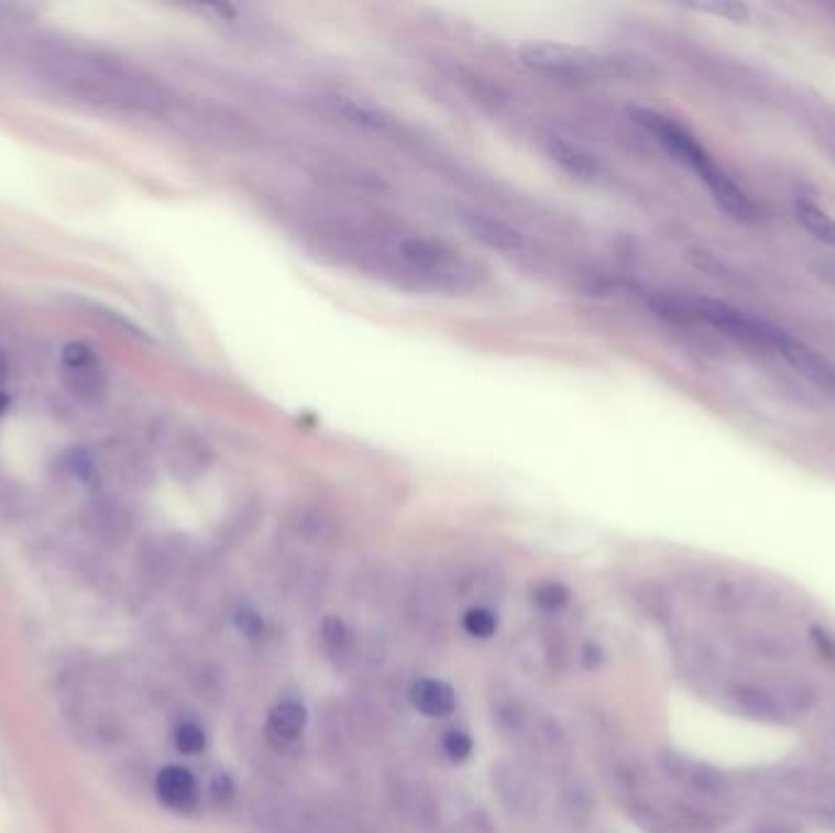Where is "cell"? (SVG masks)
<instances>
[{"label":"cell","instance_id":"17","mask_svg":"<svg viewBox=\"0 0 835 833\" xmlns=\"http://www.w3.org/2000/svg\"><path fill=\"white\" fill-rule=\"evenodd\" d=\"M64 384L69 386L72 394L84 398V402H96L106 392V382L98 364L79 366V370H64Z\"/></svg>","mask_w":835,"mask_h":833},{"label":"cell","instance_id":"26","mask_svg":"<svg viewBox=\"0 0 835 833\" xmlns=\"http://www.w3.org/2000/svg\"><path fill=\"white\" fill-rule=\"evenodd\" d=\"M210 797H213L216 804H228L232 797H235V785H232L230 775L218 772L210 782Z\"/></svg>","mask_w":835,"mask_h":833},{"label":"cell","instance_id":"9","mask_svg":"<svg viewBox=\"0 0 835 833\" xmlns=\"http://www.w3.org/2000/svg\"><path fill=\"white\" fill-rule=\"evenodd\" d=\"M154 790H157L160 802L166 809H172V812H179V814L194 812L200 797L196 777L186 768H182V765H169V768H164L157 775Z\"/></svg>","mask_w":835,"mask_h":833},{"label":"cell","instance_id":"16","mask_svg":"<svg viewBox=\"0 0 835 833\" xmlns=\"http://www.w3.org/2000/svg\"><path fill=\"white\" fill-rule=\"evenodd\" d=\"M733 697H736V702L743 712L755 716V719L779 721V716H782V706L777 704V699L772 694H767L765 690H760V687L743 684V687H738Z\"/></svg>","mask_w":835,"mask_h":833},{"label":"cell","instance_id":"20","mask_svg":"<svg viewBox=\"0 0 835 833\" xmlns=\"http://www.w3.org/2000/svg\"><path fill=\"white\" fill-rule=\"evenodd\" d=\"M442 750H444V755H448V758L452 763H464L472 755V750H474V741H472V736L466 731L452 728V731L444 733Z\"/></svg>","mask_w":835,"mask_h":833},{"label":"cell","instance_id":"24","mask_svg":"<svg viewBox=\"0 0 835 833\" xmlns=\"http://www.w3.org/2000/svg\"><path fill=\"white\" fill-rule=\"evenodd\" d=\"M699 10H704V13H714L723 20H730V22H748L750 20V8L745 3H733V0H726V3H706V6H699Z\"/></svg>","mask_w":835,"mask_h":833},{"label":"cell","instance_id":"2","mask_svg":"<svg viewBox=\"0 0 835 833\" xmlns=\"http://www.w3.org/2000/svg\"><path fill=\"white\" fill-rule=\"evenodd\" d=\"M398 257L422 284L442 288V292H466L476 286L479 280L476 266L442 240L422 235L404 238L398 242Z\"/></svg>","mask_w":835,"mask_h":833},{"label":"cell","instance_id":"21","mask_svg":"<svg viewBox=\"0 0 835 833\" xmlns=\"http://www.w3.org/2000/svg\"><path fill=\"white\" fill-rule=\"evenodd\" d=\"M174 746L184 755H198L206 748V731L198 724H182L174 733Z\"/></svg>","mask_w":835,"mask_h":833},{"label":"cell","instance_id":"13","mask_svg":"<svg viewBox=\"0 0 835 833\" xmlns=\"http://www.w3.org/2000/svg\"><path fill=\"white\" fill-rule=\"evenodd\" d=\"M410 702L418 709L420 714H426L430 719H442L450 716L458 706V694H454L452 687L442 680H418L410 687Z\"/></svg>","mask_w":835,"mask_h":833},{"label":"cell","instance_id":"19","mask_svg":"<svg viewBox=\"0 0 835 833\" xmlns=\"http://www.w3.org/2000/svg\"><path fill=\"white\" fill-rule=\"evenodd\" d=\"M532 599L542 611H560L570 602V590L562 582H542L536 587Z\"/></svg>","mask_w":835,"mask_h":833},{"label":"cell","instance_id":"25","mask_svg":"<svg viewBox=\"0 0 835 833\" xmlns=\"http://www.w3.org/2000/svg\"><path fill=\"white\" fill-rule=\"evenodd\" d=\"M322 638H326L330 648L342 650L350 643V631L340 618H326V624H322Z\"/></svg>","mask_w":835,"mask_h":833},{"label":"cell","instance_id":"10","mask_svg":"<svg viewBox=\"0 0 835 833\" xmlns=\"http://www.w3.org/2000/svg\"><path fill=\"white\" fill-rule=\"evenodd\" d=\"M664 768L677 782H682L699 797H721L726 792V777L704 763L682 758V755H667Z\"/></svg>","mask_w":835,"mask_h":833},{"label":"cell","instance_id":"3","mask_svg":"<svg viewBox=\"0 0 835 833\" xmlns=\"http://www.w3.org/2000/svg\"><path fill=\"white\" fill-rule=\"evenodd\" d=\"M633 118H636L638 125L648 132V135H652L657 142H660L662 147L672 154V157H677L679 162H684L689 169H694L696 176L706 174L711 166L716 164L714 160L708 157V152L694 140L692 132L679 125V122H674V120H670L667 116L657 113V110H650V108H636L633 110Z\"/></svg>","mask_w":835,"mask_h":833},{"label":"cell","instance_id":"29","mask_svg":"<svg viewBox=\"0 0 835 833\" xmlns=\"http://www.w3.org/2000/svg\"><path fill=\"white\" fill-rule=\"evenodd\" d=\"M818 276L821 280H826L831 286H835V266H821Z\"/></svg>","mask_w":835,"mask_h":833},{"label":"cell","instance_id":"8","mask_svg":"<svg viewBox=\"0 0 835 833\" xmlns=\"http://www.w3.org/2000/svg\"><path fill=\"white\" fill-rule=\"evenodd\" d=\"M701 182L706 184V188L714 196V201L726 210L730 218L743 220V223H752L757 220V208L752 204V198L743 191V188L733 182V176L728 172H723L718 164L711 166V169L701 176Z\"/></svg>","mask_w":835,"mask_h":833},{"label":"cell","instance_id":"12","mask_svg":"<svg viewBox=\"0 0 835 833\" xmlns=\"http://www.w3.org/2000/svg\"><path fill=\"white\" fill-rule=\"evenodd\" d=\"M306 724V706L296 702V699H284V702H278L272 709L270 719H266V738H270L274 746H288V743H294L300 733H304Z\"/></svg>","mask_w":835,"mask_h":833},{"label":"cell","instance_id":"15","mask_svg":"<svg viewBox=\"0 0 835 833\" xmlns=\"http://www.w3.org/2000/svg\"><path fill=\"white\" fill-rule=\"evenodd\" d=\"M794 213H796V220L801 223V228H804L811 238H816L826 244H833L835 248V218H831L826 210L816 204L806 201V198H796Z\"/></svg>","mask_w":835,"mask_h":833},{"label":"cell","instance_id":"11","mask_svg":"<svg viewBox=\"0 0 835 833\" xmlns=\"http://www.w3.org/2000/svg\"><path fill=\"white\" fill-rule=\"evenodd\" d=\"M545 150H548V157L560 166L564 174L574 176L579 182H594L601 172L598 160L592 152H586L579 142L564 138H548Z\"/></svg>","mask_w":835,"mask_h":833},{"label":"cell","instance_id":"23","mask_svg":"<svg viewBox=\"0 0 835 833\" xmlns=\"http://www.w3.org/2000/svg\"><path fill=\"white\" fill-rule=\"evenodd\" d=\"M96 364V354L94 350L86 346V342H69L62 350V366L64 370H79V366Z\"/></svg>","mask_w":835,"mask_h":833},{"label":"cell","instance_id":"7","mask_svg":"<svg viewBox=\"0 0 835 833\" xmlns=\"http://www.w3.org/2000/svg\"><path fill=\"white\" fill-rule=\"evenodd\" d=\"M174 120L179 122V128L184 132H188V135L194 138H200V140H208V142H240L242 135H244V125H240V122L235 118H228L222 113H210V110H176V106L172 108Z\"/></svg>","mask_w":835,"mask_h":833},{"label":"cell","instance_id":"14","mask_svg":"<svg viewBox=\"0 0 835 833\" xmlns=\"http://www.w3.org/2000/svg\"><path fill=\"white\" fill-rule=\"evenodd\" d=\"M338 110L350 122H354V125H360L370 132H378V135H388V132L396 130V122L392 120V116H386L384 110H378L370 103L344 98V101H338Z\"/></svg>","mask_w":835,"mask_h":833},{"label":"cell","instance_id":"28","mask_svg":"<svg viewBox=\"0 0 835 833\" xmlns=\"http://www.w3.org/2000/svg\"><path fill=\"white\" fill-rule=\"evenodd\" d=\"M601 660H604V653H601L598 646H594V643H589V646L584 648V665L589 670H594L601 665Z\"/></svg>","mask_w":835,"mask_h":833},{"label":"cell","instance_id":"18","mask_svg":"<svg viewBox=\"0 0 835 833\" xmlns=\"http://www.w3.org/2000/svg\"><path fill=\"white\" fill-rule=\"evenodd\" d=\"M462 626H464L466 633H470L472 638H482V640H486V638H492L494 633L498 631V618H496L488 609L476 606V609H470V611H466V614H464V621H462Z\"/></svg>","mask_w":835,"mask_h":833},{"label":"cell","instance_id":"1","mask_svg":"<svg viewBox=\"0 0 835 833\" xmlns=\"http://www.w3.org/2000/svg\"><path fill=\"white\" fill-rule=\"evenodd\" d=\"M42 74L62 91L88 103L150 116H169L174 108V96L164 84L98 54H52L44 57Z\"/></svg>","mask_w":835,"mask_h":833},{"label":"cell","instance_id":"30","mask_svg":"<svg viewBox=\"0 0 835 833\" xmlns=\"http://www.w3.org/2000/svg\"><path fill=\"white\" fill-rule=\"evenodd\" d=\"M3 380H6V364L3 360H0V386H3Z\"/></svg>","mask_w":835,"mask_h":833},{"label":"cell","instance_id":"27","mask_svg":"<svg viewBox=\"0 0 835 833\" xmlns=\"http://www.w3.org/2000/svg\"><path fill=\"white\" fill-rule=\"evenodd\" d=\"M72 468H74V474H76V476H81V480H84V482H88V480H91V476L96 474V470H94V462H91V460H88L84 452L74 454V462H72Z\"/></svg>","mask_w":835,"mask_h":833},{"label":"cell","instance_id":"6","mask_svg":"<svg viewBox=\"0 0 835 833\" xmlns=\"http://www.w3.org/2000/svg\"><path fill=\"white\" fill-rule=\"evenodd\" d=\"M462 223L472 232V238L488 250H496L501 254H518L526 250V235L504 218L484 213V210H464Z\"/></svg>","mask_w":835,"mask_h":833},{"label":"cell","instance_id":"5","mask_svg":"<svg viewBox=\"0 0 835 833\" xmlns=\"http://www.w3.org/2000/svg\"><path fill=\"white\" fill-rule=\"evenodd\" d=\"M774 352L811 384L826 388V392H835V364L814 348H809L804 340L782 330L774 342Z\"/></svg>","mask_w":835,"mask_h":833},{"label":"cell","instance_id":"22","mask_svg":"<svg viewBox=\"0 0 835 833\" xmlns=\"http://www.w3.org/2000/svg\"><path fill=\"white\" fill-rule=\"evenodd\" d=\"M235 626H238V631L242 633V636L250 638V640H262L264 633H266L264 618L257 614V611L250 609V606H242L238 611V614H235Z\"/></svg>","mask_w":835,"mask_h":833},{"label":"cell","instance_id":"4","mask_svg":"<svg viewBox=\"0 0 835 833\" xmlns=\"http://www.w3.org/2000/svg\"><path fill=\"white\" fill-rule=\"evenodd\" d=\"M518 59L526 66H530V69L550 74V76H564V79L584 76L596 66L594 54H589L582 47H572V44H560V42L520 44Z\"/></svg>","mask_w":835,"mask_h":833}]
</instances>
